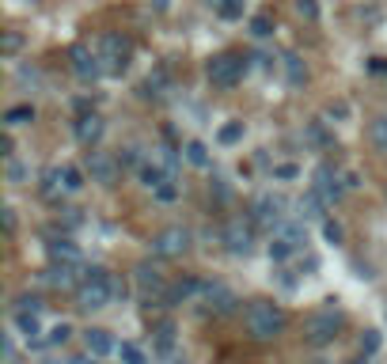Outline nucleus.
Instances as JSON below:
<instances>
[{"mask_svg":"<svg viewBox=\"0 0 387 364\" xmlns=\"http://www.w3.org/2000/svg\"><path fill=\"white\" fill-rule=\"evenodd\" d=\"M342 326H346V315L334 307V300H330L327 307H319L315 315H307V323H304V338L312 341V346H330L338 334H342Z\"/></svg>","mask_w":387,"mask_h":364,"instance_id":"obj_3","label":"nucleus"},{"mask_svg":"<svg viewBox=\"0 0 387 364\" xmlns=\"http://www.w3.org/2000/svg\"><path fill=\"white\" fill-rule=\"evenodd\" d=\"M369 133H372V145L380 148V152H387V114H380V118L372 121V129H369Z\"/></svg>","mask_w":387,"mask_h":364,"instance_id":"obj_34","label":"nucleus"},{"mask_svg":"<svg viewBox=\"0 0 387 364\" xmlns=\"http://www.w3.org/2000/svg\"><path fill=\"white\" fill-rule=\"evenodd\" d=\"M27 179H31V167H27V163L8 160V182H12V186H23Z\"/></svg>","mask_w":387,"mask_h":364,"instance_id":"obj_35","label":"nucleus"},{"mask_svg":"<svg viewBox=\"0 0 387 364\" xmlns=\"http://www.w3.org/2000/svg\"><path fill=\"white\" fill-rule=\"evenodd\" d=\"M0 156H8V160H12V137H0Z\"/></svg>","mask_w":387,"mask_h":364,"instance_id":"obj_54","label":"nucleus"},{"mask_svg":"<svg viewBox=\"0 0 387 364\" xmlns=\"http://www.w3.org/2000/svg\"><path fill=\"white\" fill-rule=\"evenodd\" d=\"M16 326H19V334H23L31 346H38V334H42V326H38V315H16Z\"/></svg>","mask_w":387,"mask_h":364,"instance_id":"obj_25","label":"nucleus"},{"mask_svg":"<svg viewBox=\"0 0 387 364\" xmlns=\"http://www.w3.org/2000/svg\"><path fill=\"white\" fill-rule=\"evenodd\" d=\"M156 197H160V202H163V205H171V202H175V197H179V186H175V182L168 179V182H163V186H160V190H156Z\"/></svg>","mask_w":387,"mask_h":364,"instance_id":"obj_43","label":"nucleus"},{"mask_svg":"<svg viewBox=\"0 0 387 364\" xmlns=\"http://www.w3.org/2000/svg\"><path fill=\"white\" fill-rule=\"evenodd\" d=\"M99 57H103L107 76H121L129 69V61H133V42L118 35V31H110V35L99 38Z\"/></svg>","mask_w":387,"mask_h":364,"instance_id":"obj_4","label":"nucleus"},{"mask_svg":"<svg viewBox=\"0 0 387 364\" xmlns=\"http://www.w3.org/2000/svg\"><path fill=\"white\" fill-rule=\"evenodd\" d=\"M16 84L19 87H42V72L35 69V65H19V69H16Z\"/></svg>","mask_w":387,"mask_h":364,"instance_id":"obj_30","label":"nucleus"},{"mask_svg":"<svg viewBox=\"0 0 387 364\" xmlns=\"http://www.w3.org/2000/svg\"><path fill=\"white\" fill-rule=\"evenodd\" d=\"M0 220H4V231H12V228H16V213H12V209H8V205L0 209Z\"/></svg>","mask_w":387,"mask_h":364,"instance_id":"obj_50","label":"nucleus"},{"mask_svg":"<svg viewBox=\"0 0 387 364\" xmlns=\"http://www.w3.org/2000/svg\"><path fill=\"white\" fill-rule=\"evenodd\" d=\"M84 349H87V357H107V353H118L114 338H110V330H103V326L84 330Z\"/></svg>","mask_w":387,"mask_h":364,"instance_id":"obj_16","label":"nucleus"},{"mask_svg":"<svg viewBox=\"0 0 387 364\" xmlns=\"http://www.w3.org/2000/svg\"><path fill=\"white\" fill-rule=\"evenodd\" d=\"M87 175H92V182H99V186H114L121 179V160L110 156V152L92 148L87 152Z\"/></svg>","mask_w":387,"mask_h":364,"instance_id":"obj_10","label":"nucleus"},{"mask_svg":"<svg viewBox=\"0 0 387 364\" xmlns=\"http://www.w3.org/2000/svg\"><path fill=\"white\" fill-rule=\"evenodd\" d=\"M69 61H72V72H76V80L80 84H95L99 76H103V57H99V50L92 46H84V42H76V46L69 50Z\"/></svg>","mask_w":387,"mask_h":364,"instance_id":"obj_8","label":"nucleus"},{"mask_svg":"<svg viewBox=\"0 0 387 364\" xmlns=\"http://www.w3.org/2000/svg\"><path fill=\"white\" fill-rule=\"evenodd\" d=\"M0 353H4V364H16V341H12V338H4Z\"/></svg>","mask_w":387,"mask_h":364,"instance_id":"obj_48","label":"nucleus"},{"mask_svg":"<svg viewBox=\"0 0 387 364\" xmlns=\"http://www.w3.org/2000/svg\"><path fill=\"white\" fill-rule=\"evenodd\" d=\"M152 341H156L160 353H171L175 349V323H160L156 330H152Z\"/></svg>","mask_w":387,"mask_h":364,"instance_id":"obj_27","label":"nucleus"},{"mask_svg":"<svg viewBox=\"0 0 387 364\" xmlns=\"http://www.w3.org/2000/svg\"><path fill=\"white\" fill-rule=\"evenodd\" d=\"M220 145H236V140L243 137V121H228V126H220Z\"/></svg>","mask_w":387,"mask_h":364,"instance_id":"obj_37","label":"nucleus"},{"mask_svg":"<svg viewBox=\"0 0 387 364\" xmlns=\"http://www.w3.org/2000/svg\"><path fill=\"white\" fill-rule=\"evenodd\" d=\"M278 239H285L293 250H304V247H307V228H304V220H285V224L278 228Z\"/></svg>","mask_w":387,"mask_h":364,"instance_id":"obj_18","label":"nucleus"},{"mask_svg":"<svg viewBox=\"0 0 387 364\" xmlns=\"http://www.w3.org/2000/svg\"><path fill=\"white\" fill-rule=\"evenodd\" d=\"M110 289H114V300H126V281H121V277H114Z\"/></svg>","mask_w":387,"mask_h":364,"instance_id":"obj_53","label":"nucleus"},{"mask_svg":"<svg viewBox=\"0 0 387 364\" xmlns=\"http://www.w3.org/2000/svg\"><path fill=\"white\" fill-rule=\"evenodd\" d=\"M31 121H35V106H31V103L4 110V126H8V129H16V126H31Z\"/></svg>","mask_w":387,"mask_h":364,"instance_id":"obj_23","label":"nucleus"},{"mask_svg":"<svg viewBox=\"0 0 387 364\" xmlns=\"http://www.w3.org/2000/svg\"><path fill=\"white\" fill-rule=\"evenodd\" d=\"M376 349H380V330H364V338H361V353H364V357H372Z\"/></svg>","mask_w":387,"mask_h":364,"instance_id":"obj_41","label":"nucleus"},{"mask_svg":"<svg viewBox=\"0 0 387 364\" xmlns=\"http://www.w3.org/2000/svg\"><path fill=\"white\" fill-rule=\"evenodd\" d=\"M182 156H186V163H190V167H209V148L202 145V140H186Z\"/></svg>","mask_w":387,"mask_h":364,"instance_id":"obj_24","label":"nucleus"},{"mask_svg":"<svg viewBox=\"0 0 387 364\" xmlns=\"http://www.w3.org/2000/svg\"><path fill=\"white\" fill-rule=\"evenodd\" d=\"M369 72H376V76H387V61H383V57H372V61H369Z\"/></svg>","mask_w":387,"mask_h":364,"instance_id":"obj_51","label":"nucleus"},{"mask_svg":"<svg viewBox=\"0 0 387 364\" xmlns=\"http://www.w3.org/2000/svg\"><path fill=\"white\" fill-rule=\"evenodd\" d=\"M50 364H95V357H65V360H50Z\"/></svg>","mask_w":387,"mask_h":364,"instance_id":"obj_52","label":"nucleus"},{"mask_svg":"<svg viewBox=\"0 0 387 364\" xmlns=\"http://www.w3.org/2000/svg\"><path fill=\"white\" fill-rule=\"evenodd\" d=\"M65 190V182H61V167H50L46 175H42V186H38V194L42 197H50V202H58V194Z\"/></svg>","mask_w":387,"mask_h":364,"instance_id":"obj_22","label":"nucleus"},{"mask_svg":"<svg viewBox=\"0 0 387 364\" xmlns=\"http://www.w3.org/2000/svg\"><path fill=\"white\" fill-rule=\"evenodd\" d=\"M243 72H247V57H239V53H217L205 65V76L213 87H236L243 80Z\"/></svg>","mask_w":387,"mask_h":364,"instance_id":"obj_5","label":"nucleus"},{"mask_svg":"<svg viewBox=\"0 0 387 364\" xmlns=\"http://www.w3.org/2000/svg\"><path fill=\"white\" fill-rule=\"evenodd\" d=\"M168 92H171L168 69H156V72H148L145 80H141V99H163Z\"/></svg>","mask_w":387,"mask_h":364,"instance_id":"obj_17","label":"nucleus"},{"mask_svg":"<svg viewBox=\"0 0 387 364\" xmlns=\"http://www.w3.org/2000/svg\"><path fill=\"white\" fill-rule=\"evenodd\" d=\"M220 19H239L243 16V0H217Z\"/></svg>","mask_w":387,"mask_h":364,"instance_id":"obj_38","label":"nucleus"},{"mask_svg":"<svg viewBox=\"0 0 387 364\" xmlns=\"http://www.w3.org/2000/svg\"><path fill=\"white\" fill-rule=\"evenodd\" d=\"M323 236L330 243H342V224H334V220H323Z\"/></svg>","mask_w":387,"mask_h":364,"instance_id":"obj_46","label":"nucleus"},{"mask_svg":"<svg viewBox=\"0 0 387 364\" xmlns=\"http://www.w3.org/2000/svg\"><path fill=\"white\" fill-rule=\"evenodd\" d=\"M19 46H23V35H16V31H4V42H0L4 57H12V53H19Z\"/></svg>","mask_w":387,"mask_h":364,"instance_id":"obj_40","label":"nucleus"},{"mask_svg":"<svg viewBox=\"0 0 387 364\" xmlns=\"http://www.w3.org/2000/svg\"><path fill=\"white\" fill-rule=\"evenodd\" d=\"M175 364H186V360H175Z\"/></svg>","mask_w":387,"mask_h":364,"instance_id":"obj_56","label":"nucleus"},{"mask_svg":"<svg viewBox=\"0 0 387 364\" xmlns=\"http://www.w3.org/2000/svg\"><path fill=\"white\" fill-rule=\"evenodd\" d=\"M50 255H53V262H72V266H80V250H76V243H69V239H53Z\"/></svg>","mask_w":387,"mask_h":364,"instance_id":"obj_21","label":"nucleus"},{"mask_svg":"<svg viewBox=\"0 0 387 364\" xmlns=\"http://www.w3.org/2000/svg\"><path fill=\"white\" fill-rule=\"evenodd\" d=\"M103 133H107V121L99 118L95 110H92V114H80V118H76V140H80L84 148H95L99 140H103Z\"/></svg>","mask_w":387,"mask_h":364,"instance_id":"obj_14","label":"nucleus"},{"mask_svg":"<svg viewBox=\"0 0 387 364\" xmlns=\"http://www.w3.org/2000/svg\"><path fill=\"white\" fill-rule=\"evenodd\" d=\"M220 239H224V247L231 250V255H251L254 250V220H243V216H231L224 231H220Z\"/></svg>","mask_w":387,"mask_h":364,"instance_id":"obj_9","label":"nucleus"},{"mask_svg":"<svg viewBox=\"0 0 387 364\" xmlns=\"http://www.w3.org/2000/svg\"><path fill=\"white\" fill-rule=\"evenodd\" d=\"M270 258H273V262H289V258H293V247H289L285 239L273 236V243H270Z\"/></svg>","mask_w":387,"mask_h":364,"instance_id":"obj_39","label":"nucleus"},{"mask_svg":"<svg viewBox=\"0 0 387 364\" xmlns=\"http://www.w3.org/2000/svg\"><path fill=\"white\" fill-rule=\"evenodd\" d=\"M61 182H65V190H69V194H80L84 190V171L72 167V163H65V167H61Z\"/></svg>","mask_w":387,"mask_h":364,"instance_id":"obj_28","label":"nucleus"},{"mask_svg":"<svg viewBox=\"0 0 387 364\" xmlns=\"http://www.w3.org/2000/svg\"><path fill=\"white\" fill-rule=\"evenodd\" d=\"M141 182H145L148 190H160V186L168 182V171H163L160 163H145V167H141Z\"/></svg>","mask_w":387,"mask_h":364,"instance_id":"obj_26","label":"nucleus"},{"mask_svg":"<svg viewBox=\"0 0 387 364\" xmlns=\"http://www.w3.org/2000/svg\"><path fill=\"white\" fill-rule=\"evenodd\" d=\"M38 311H42V300H38V296H31V292L16 296V315H38Z\"/></svg>","mask_w":387,"mask_h":364,"instance_id":"obj_33","label":"nucleus"},{"mask_svg":"<svg viewBox=\"0 0 387 364\" xmlns=\"http://www.w3.org/2000/svg\"><path fill=\"white\" fill-rule=\"evenodd\" d=\"M323 209H327V202L315 190H307L300 202H296V213H300V220H323Z\"/></svg>","mask_w":387,"mask_h":364,"instance_id":"obj_19","label":"nucleus"},{"mask_svg":"<svg viewBox=\"0 0 387 364\" xmlns=\"http://www.w3.org/2000/svg\"><path fill=\"white\" fill-rule=\"evenodd\" d=\"M118 357H121V364H148L145 353H141V346H133V341H121V346H118Z\"/></svg>","mask_w":387,"mask_h":364,"instance_id":"obj_32","label":"nucleus"},{"mask_svg":"<svg viewBox=\"0 0 387 364\" xmlns=\"http://www.w3.org/2000/svg\"><path fill=\"white\" fill-rule=\"evenodd\" d=\"M361 186V175L357 171H346V190H357Z\"/></svg>","mask_w":387,"mask_h":364,"instance_id":"obj_55","label":"nucleus"},{"mask_svg":"<svg viewBox=\"0 0 387 364\" xmlns=\"http://www.w3.org/2000/svg\"><path fill=\"white\" fill-rule=\"evenodd\" d=\"M327 118H349V106H346V103H334V106H327Z\"/></svg>","mask_w":387,"mask_h":364,"instance_id":"obj_49","label":"nucleus"},{"mask_svg":"<svg viewBox=\"0 0 387 364\" xmlns=\"http://www.w3.org/2000/svg\"><path fill=\"white\" fill-rule=\"evenodd\" d=\"M312 190L327 202V209L334 205V202H342V194H346V175H338L330 163H319L315 167V186Z\"/></svg>","mask_w":387,"mask_h":364,"instance_id":"obj_11","label":"nucleus"},{"mask_svg":"<svg viewBox=\"0 0 387 364\" xmlns=\"http://www.w3.org/2000/svg\"><path fill=\"white\" fill-rule=\"evenodd\" d=\"M213 194H217V202H228V197H231V190H228L224 179H213Z\"/></svg>","mask_w":387,"mask_h":364,"instance_id":"obj_47","label":"nucleus"},{"mask_svg":"<svg viewBox=\"0 0 387 364\" xmlns=\"http://www.w3.org/2000/svg\"><path fill=\"white\" fill-rule=\"evenodd\" d=\"M296 16L300 19H319V4L315 0H296Z\"/></svg>","mask_w":387,"mask_h":364,"instance_id":"obj_42","label":"nucleus"},{"mask_svg":"<svg viewBox=\"0 0 387 364\" xmlns=\"http://www.w3.org/2000/svg\"><path fill=\"white\" fill-rule=\"evenodd\" d=\"M156 160H160V167L168 171V179H175V171H179V156H175V148H156Z\"/></svg>","mask_w":387,"mask_h":364,"instance_id":"obj_36","label":"nucleus"},{"mask_svg":"<svg viewBox=\"0 0 387 364\" xmlns=\"http://www.w3.org/2000/svg\"><path fill=\"white\" fill-rule=\"evenodd\" d=\"M69 338H72V326H69V323H58V326H53L46 338L38 341V346H50V349H58V346H65V341H69Z\"/></svg>","mask_w":387,"mask_h":364,"instance_id":"obj_29","label":"nucleus"},{"mask_svg":"<svg viewBox=\"0 0 387 364\" xmlns=\"http://www.w3.org/2000/svg\"><path fill=\"white\" fill-rule=\"evenodd\" d=\"M296 175H300L296 163H281V167H273V179H296Z\"/></svg>","mask_w":387,"mask_h":364,"instance_id":"obj_45","label":"nucleus"},{"mask_svg":"<svg viewBox=\"0 0 387 364\" xmlns=\"http://www.w3.org/2000/svg\"><path fill=\"white\" fill-rule=\"evenodd\" d=\"M190 228H182V224H171V228H163L156 239H152V255L156 258H182L186 250H190Z\"/></svg>","mask_w":387,"mask_h":364,"instance_id":"obj_6","label":"nucleus"},{"mask_svg":"<svg viewBox=\"0 0 387 364\" xmlns=\"http://www.w3.org/2000/svg\"><path fill=\"white\" fill-rule=\"evenodd\" d=\"M205 304H209V311H213V315H231V311L239 307V296L231 292V289H224V285H213V281H209Z\"/></svg>","mask_w":387,"mask_h":364,"instance_id":"obj_15","label":"nucleus"},{"mask_svg":"<svg viewBox=\"0 0 387 364\" xmlns=\"http://www.w3.org/2000/svg\"><path fill=\"white\" fill-rule=\"evenodd\" d=\"M251 35H254V38H270V35H273V16H270V12H258V16H254V19H251Z\"/></svg>","mask_w":387,"mask_h":364,"instance_id":"obj_31","label":"nucleus"},{"mask_svg":"<svg viewBox=\"0 0 387 364\" xmlns=\"http://www.w3.org/2000/svg\"><path fill=\"white\" fill-rule=\"evenodd\" d=\"M285 209H289V202H285L281 194H258L254 197V205H251V220L254 224H262V228L278 231L285 224Z\"/></svg>","mask_w":387,"mask_h":364,"instance_id":"obj_7","label":"nucleus"},{"mask_svg":"<svg viewBox=\"0 0 387 364\" xmlns=\"http://www.w3.org/2000/svg\"><path fill=\"white\" fill-rule=\"evenodd\" d=\"M42 285H50V289H80L84 281V266H72V262H53L50 270L38 273Z\"/></svg>","mask_w":387,"mask_h":364,"instance_id":"obj_12","label":"nucleus"},{"mask_svg":"<svg viewBox=\"0 0 387 364\" xmlns=\"http://www.w3.org/2000/svg\"><path fill=\"white\" fill-rule=\"evenodd\" d=\"M137 289H141V300H148V304L152 300L160 304V296L168 292V289H163V273L152 266V262H141V266H137Z\"/></svg>","mask_w":387,"mask_h":364,"instance_id":"obj_13","label":"nucleus"},{"mask_svg":"<svg viewBox=\"0 0 387 364\" xmlns=\"http://www.w3.org/2000/svg\"><path fill=\"white\" fill-rule=\"evenodd\" d=\"M114 277L103 270V266H84V281L76 289V307L80 311H99V307L114 304Z\"/></svg>","mask_w":387,"mask_h":364,"instance_id":"obj_2","label":"nucleus"},{"mask_svg":"<svg viewBox=\"0 0 387 364\" xmlns=\"http://www.w3.org/2000/svg\"><path fill=\"white\" fill-rule=\"evenodd\" d=\"M281 65H285V80H289V87H300L307 80V69H304V61L296 57V53H285Z\"/></svg>","mask_w":387,"mask_h":364,"instance_id":"obj_20","label":"nucleus"},{"mask_svg":"<svg viewBox=\"0 0 387 364\" xmlns=\"http://www.w3.org/2000/svg\"><path fill=\"white\" fill-rule=\"evenodd\" d=\"M243 323H247V334L254 341H273L285 330V311L273 300H251L247 311H243Z\"/></svg>","mask_w":387,"mask_h":364,"instance_id":"obj_1","label":"nucleus"},{"mask_svg":"<svg viewBox=\"0 0 387 364\" xmlns=\"http://www.w3.org/2000/svg\"><path fill=\"white\" fill-rule=\"evenodd\" d=\"M121 167H145V163H141V152L137 148H121Z\"/></svg>","mask_w":387,"mask_h":364,"instance_id":"obj_44","label":"nucleus"}]
</instances>
